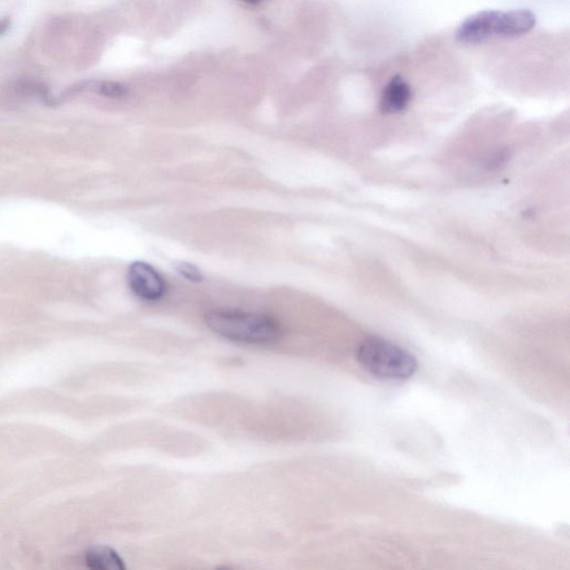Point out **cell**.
I'll return each instance as SVG.
<instances>
[{"mask_svg":"<svg viewBox=\"0 0 570 570\" xmlns=\"http://www.w3.org/2000/svg\"><path fill=\"white\" fill-rule=\"evenodd\" d=\"M176 269L178 274H181L183 277H185L190 282L199 283L204 280L203 273L197 265L182 261V262L176 264Z\"/></svg>","mask_w":570,"mask_h":570,"instance_id":"cell-8","label":"cell"},{"mask_svg":"<svg viewBox=\"0 0 570 570\" xmlns=\"http://www.w3.org/2000/svg\"><path fill=\"white\" fill-rule=\"evenodd\" d=\"M206 322L213 332L237 342L268 343L281 336L280 324L262 313L215 310L207 313Z\"/></svg>","mask_w":570,"mask_h":570,"instance_id":"cell-3","label":"cell"},{"mask_svg":"<svg viewBox=\"0 0 570 570\" xmlns=\"http://www.w3.org/2000/svg\"><path fill=\"white\" fill-rule=\"evenodd\" d=\"M536 15L529 10L482 11L469 16L455 33L464 45H480L494 38H518L532 32Z\"/></svg>","mask_w":570,"mask_h":570,"instance_id":"cell-1","label":"cell"},{"mask_svg":"<svg viewBox=\"0 0 570 570\" xmlns=\"http://www.w3.org/2000/svg\"><path fill=\"white\" fill-rule=\"evenodd\" d=\"M87 567L95 570H124L121 556L110 547H94L85 556Z\"/></svg>","mask_w":570,"mask_h":570,"instance_id":"cell-6","label":"cell"},{"mask_svg":"<svg viewBox=\"0 0 570 570\" xmlns=\"http://www.w3.org/2000/svg\"><path fill=\"white\" fill-rule=\"evenodd\" d=\"M98 93L103 97L110 98H121L128 93V89L124 85L116 82H101L97 85Z\"/></svg>","mask_w":570,"mask_h":570,"instance_id":"cell-7","label":"cell"},{"mask_svg":"<svg viewBox=\"0 0 570 570\" xmlns=\"http://www.w3.org/2000/svg\"><path fill=\"white\" fill-rule=\"evenodd\" d=\"M130 291L144 301H159L167 293V281L151 264L137 261L130 264L128 274Z\"/></svg>","mask_w":570,"mask_h":570,"instance_id":"cell-4","label":"cell"},{"mask_svg":"<svg viewBox=\"0 0 570 570\" xmlns=\"http://www.w3.org/2000/svg\"><path fill=\"white\" fill-rule=\"evenodd\" d=\"M361 367L372 377L385 381H404L417 371L416 356L382 338H367L356 349Z\"/></svg>","mask_w":570,"mask_h":570,"instance_id":"cell-2","label":"cell"},{"mask_svg":"<svg viewBox=\"0 0 570 570\" xmlns=\"http://www.w3.org/2000/svg\"><path fill=\"white\" fill-rule=\"evenodd\" d=\"M243 2L249 3V4H259L262 2V0H243Z\"/></svg>","mask_w":570,"mask_h":570,"instance_id":"cell-10","label":"cell"},{"mask_svg":"<svg viewBox=\"0 0 570 570\" xmlns=\"http://www.w3.org/2000/svg\"><path fill=\"white\" fill-rule=\"evenodd\" d=\"M412 95L409 82L402 76L395 75L382 91L379 107L384 114H397L406 110L411 102Z\"/></svg>","mask_w":570,"mask_h":570,"instance_id":"cell-5","label":"cell"},{"mask_svg":"<svg viewBox=\"0 0 570 570\" xmlns=\"http://www.w3.org/2000/svg\"><path fill=\"white\" fill-rule=\"evenodd\" d=\"M11 27V20L8 19L0 20V36L5 34Z\"/></svg>","mask_w":570,"mask_h":570,"instance_id":"cell-9","label":"cell"}]
</instances>
